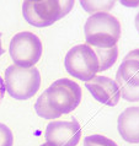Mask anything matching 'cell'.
Masks as SVG:
<instances>
[{"label": "cell", "mask_w": 139, "mask_h": 146, "mask_svg": "<svg viewBox=\"0 0 139 146\" xmlns=\"http://www.w3.org/2000/svg\"><path fill=\"white\" fill-rule=\"evenodd\" d=\"M64 65L73 78L81 81L92 80L99 72V60L95 52L90 46L79 44L73 47L65 55Z\"/></svg>", "instance_id": "5b68a950"}, {"label": "cell", "mask_w": 139, "mask_h": 146, "mask_svg": "<svg viewBox=\"0 0 139 146\" xmlns=\"http://www.w3.org/2000/svg\"><path fill=\"white\" fill-rule=\"evenodd\" d=\"M116 82L121 92V97L128 102H137L139 101V87H133L116 75Z\"/></svg>", "instance_id": "4fadbf2b"}, {"label": "cell", "mask_w": 139, "mask_h": 146, "mask_svg": "<svg viewBox=\"0 0 139 146\" xmlns=\"http://www.w3.org/2000/svg\"><path fill=\"white\" fill-rule=\"evenodd\" d=\"M117 129L121 137L129 144H139V107H129L120 114Z\"/></svg>", "instance_id": "9c48e42d"}, {"label": "cell", "mask_w": 139, "mask_h": 146, "mask_svg": "<svg viewBox=\"0 0 139 146\" xmlns=\"http://www.w3.org/2000/svg\"><path fill=\"white\" fill-rule=\"evenodd\" d=\"M35 109H36V113L43 119H48V120H52V119H57L59 118L58 115L53 112V109L51 108V106L48 104L47 102V98H46V95L42 93L39 96V98L36 101V104H35Z\"/></svg>", "instance_id": "5bb4252c"}, {"label": "cell", "mask_w": 139, "mask_h": 146, "mask_svg": "<svg viewBox=\"0 0 139 146\" xmlns=\"http://www.w3.org/2000/svg\"><path fill=\"white\" fill-rule=\"evenodd\" d=\"M116 75L130 86L139 87V48L129 52L124 56Z\"/></svg>", "instance_id": "30bf717a"}, {"label": "cell", "mask_w": 139, "mask_h": 146, "mask_svg": "<svg viewBox=\"0 0 139 146\" xmlns=\"http://www.w3.org/2000/svg\"><path fill=\"white\" fill-rule=\"evenodd\" d=\"M85 86L92 97L100 103L110 107L117 106L121 98V92L116 80L107 76H95L92 80L85 82Z\"/></svg>", "instance_id": "ba28073f"}, {"label": "cell", "mask_w": 139, "mask_h": 146, "mask_svg": "<svg viewBox=\"0 0 139 146\" xmlns=\"http://www.w3.org/2000/svg\"><path fill=\"white\" fill-rule=\"evenodd\" d=\"M41 146H53L52 144H49V143H44V144H42Z\"/></svg>", "instance_id": "ffe728a7"}, {"label": "cell", "mask_w": 139, "mask_h": 146, "mask_svg": "<svg viewBox=\"0 0 139 146\" xmlns=\"http://www.w3.org/2000/svg\"><path fill=\"white\" fill-rule=\"evenodd\" d=\"M84 146H118L112 139L104 135H90L84 139Z\"/></svg>", "instance_id": "9a60e30c"}, {"label": "cell", "mask_w": 139, "mask_h": 146, "mask_svg": "<svg viewBox=\"0 0 139 146\" xmlns=\"http://www.w3.org/2000/svg\"><path fill=\"white\" fill-rule=\"evenodd\" d=\"M47 102L58 117L73 112L81 102V87L67 78L54 81L46 91Z\"/></svg>", "instance_id": "277c9868"}, {"label": "cell", "mask_w": 139, "mask_h": 146, "mask_svg": "<svg viewBox=\"0 0 139 146\" xmlns=\"http://www.w3.org/2000/svg\"><path fill=\"white\" fill-rule=\"evenodd\" d=\"M74 3L73 0H26L22 4V15L32 26L48 27L70 13Z\"/></svg>", "instance_id": "7a4b0ae2"}, {"label": "cell", "mask_w": 139, "mask_h": 146, "mask_svg": "<svg viewBox=\"0 0 139 146\" xmlns=\"http://www.w3.org/2000/svg\"><path fill=\"white\" fill-rule=\"evenodd\" d=\"M136 28H137V31L139 32V13L136 16Z\"/></svg>", "instance_id": "d6986e66"}, {"label": "cell", "mask_w": 139, "mask_h": 146, "mask_svg": "<svg viewBox=\"0 0 139 146\" xmlns=\"http://www.w3.org/2000/svg\"><path fill=\"white\" fill-rule=\"evenodd\" d=\"M86 44L91 48H112L121 37V22L110 13L94 14L84 26Z\"/></svg>", "instance_id": "6da1fadb"}, {"label": "cell", "mask_w": 139, "mask_h": 146, "mask_svg": "<svg viewBox=\"0 0 139 146\" xmlns=\"http://www.w3.org/2000/svg\"><path fill=\"white\" fill-rule=\"evenodd\" d=\"M81 137V128L76 120L51 121L46 129V140L53 146H76Z\"/></svg>", "instance_id": "52a82bcc"}, {"label": "cell", "mask_w": 139, "mask_h": 146, "mask_svg": "<svg viewBox=\"0 0 139 146\" xmlns=\"http://www.w3.org/2000/svg\"><path fill=\"white\" fill-rule=\"evenodd\" d=\"M14 135L10 128L5 124L0 123V146H13Z\"/></svg>", "instance_id": "2e32d148"}, {"label": "cell", "mask_w": 139, "mask_h": 146, "mask_svg": "<svg viewBox=\"0 0 139 146\" xmlns=\"http://www.w3.org/2000/svg\"><path fill=\"white\" fill-rule=\"evenodd\" d=\"M9 52L15 65L20 68H32L39 62L43 47L38 36L23 31L13 37Z\"/></svg>", "instance_id": "8992f818"}, {"label": "cell", "mask_w": 139, "mask_h": 146, "mask_svg": "<svg viewBox=\"0 0 139 146\" xmlns=\"http://www.w3.org/2000/svg\"><path fill=\"white\" fill-rule=\"evenodd\" d=\"M6 92L15 100L26 101L33 97L41 87V74L37 68H20L10 65L4 79Z\"/></svg>", "instance_id": "3957f363"}, {"label": "cell", "mask_w": 139, "mask_h": 146, "mask_svg": "<svg viewBox=\"0 0 139 146\" xmlns=\"http://www.w3.org/2000/svg\"><path fill=\"white\" fill-rule=\"evenodd\" d=\"M5 92H6L5 84H4V80L1 79V76H0V102H1V100L4 98V95H5Z\"/></svg>", "instance_id": "e0dca14e"}, {"label": "cell", "mask_w": 139, "mask_h": 146, "mask_svg": "<svg viewBox=\"0 0 139 146\" xmlns=\"http://www.w3.org/2000/svg\"><path fill=\"white\" fill-rule=\"evenodd\" d=\"M4 53H5V50H4L3 44H1V33H0V56H1Z\"/></svg>", "instance_id": "ac0fdd59"}, {"label": "cell", "mask_w": 139, "mask_h": 146, "mask_svg": "<svg viewBox=\"0 0 139 146\" xmlns=\"http://www.w3.org/2000/svg\"><path fill=\"white\" fill-rule=\"evenodd\" d=\"M116 1H88V0H81L80 5L83 6L85 11L90 14H99V13H108L113 9Z\"/></svg>", "instance_id": "7c38bea8"}, {"label": "cell", "mask_w": 139, "mask_h": 146, "mask_svg": "<svg viewBox=\"0 0 139 146\" xmlns=\"http://www.w3.org/2000/svg\"><path fill=\"white\" fill-rule=\"evenodd\" d=\"M95 54L99 60V71H105L113 66L118 58V48L112 47V48H106V49H101V48H92Z\"/></svg>", "instance_id": "8fae6325"}]
</instances>
